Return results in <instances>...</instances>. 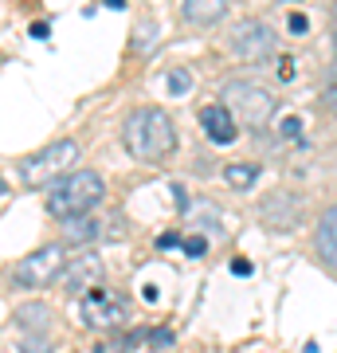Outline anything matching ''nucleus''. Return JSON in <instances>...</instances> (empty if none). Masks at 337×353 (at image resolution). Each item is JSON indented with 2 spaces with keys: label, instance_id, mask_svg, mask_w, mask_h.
Wrapping results in <instances>:
<instances>
[{
  "label": "nucleus",
  "instance_id": "1",
  "mask_svg": "<svg viewBox=\"0 0 337 353\" xmlns=\"http://www.w3.org/2000/svg\"><path fill=\"white\" fill-rule=\"evenodd\" d=\"M122 141L138 161H161L165 153H173L176 145V126L165 110L141 106V110H134L122 122Z\"/></svg>",
  "mask_w": 337,
  "mask_h": 353
},
{
  "label": "nucleus",
  "instance_id": "2",
  "mask_svg": "<svg viewBox=\"0 0 337 353\" xmlns=\"http://www.w3.org/2000/svg\"><path fill=\"white\" fill-rule=\"evenodd\" d=\"M102 176L94 169H79V173H67L59 176L55 185L48 189V212L55 220H71V216H87L94 204L102 201Z\"/></svg>",
  "mask_w": 337,
  "mask_h": 353
},
{
  "label": "nucleus",
  "instance_id": "3",
  "mask_svg": "<svg viewBox=\"0 0 337 353\" xmlns=\"http://www.w3.org/2000/svg\"><path fill=\"white\" fill-rule=\"evenodd\" d=\"M224 106L236 114L243 126L251 130H263L275 114V94L259 83H247V79H232L224 87Z\"/></svg>",
  "mask_w": 337,
  "mask_h": 353
},
{
  "label": "nucleus",
  "instance_id": "4",
  "mask_svg": "<svg viewBox=\"0 0 337 353\" xmlns=\"http://www.w3.org/2000/svg\"><path fill=\"white\" fill-rule=\"evenodd\" d=\"M79 161V141H55L48 150L32 153L24 165H20V176H24V185H48L51 176H63L71 165Z\"/></svg>",
  "mask_w": 337,
  "mask_h": 353
},
{
  "label": "nucleus",
  "instance_id": "5",
  "mask_svg": "<svg viewBox=\"0 0 337 353\" xmlns=\"http://www.w3.org/2000/svg\"><path fill=\"white\" fill-rule=\"evenodd\" d=\"M63 267H67L63 263V248L59 243H48V248L24 255V259L12 267V279L28 290H39V287H48V283H55V279L63 275Z\"/></svg>",
  "mask_w": 337,
  "mask_h": 353
},
{
  "label": "nucleus",
  "instance_id": "6",
  "mask_svg": "<svg viewBox=\"0 0 337 353\" xmlns=\"http://www.w3.org/2000/svg\"><path fill=\"white\" fill-rule=\"evenodd\" d=\"M278 51V36L259 20H243V24L232 32V55L243 59V63H263Z\"/></svg>",
  "mask_w": 337,
  "mask_h": 353
},
{
  "label": "nucleus",
  "instance_id": "7",
  "mask_svg": "<svg viewBox=\"0 0 337 353\" xmlns=\"http://www.w3.org/2000/svg\"><path fill=\"white\" fill-rule=\"evenodd\" d=\"M298 220H302V201L294 192L275 189L259 201V224L271 228V232H290Z\"/></svg>",
  "mask_w": 337,
  "mask_h": 353
},
{
  "label": "nucleus",
  "instance_id": "8",
  "mask_svg": "<svg viewBox=\"0 0 337 353\" xmlns=\"http://www.w3.org/2000/svg\"><path fill=\"white\" fill-rule=\"evenodd\" d=\"M83 318L94 330H114L125 322V303L118 294H106V290H87L83 294Z\"/></svg>",
  "mask_w": 337,
  "mask_h": 353
},
{
  "label": "nucleus",
  "instance_id": "9",
  "mask_svg": "<svg viewBox=\"0 0 337 353\" xmlns=\"http://www.w3.org/2000/svg\"><path fill=\"white\" fill-rule=\"evenodd\" d=\"M99 279H102V255L99 252H83L79 259H71V263L63 267L59 283L71 290V294H87Z\"/></svg>",
  "mask_w": 337,
  "mask_h": 353
},
{
  "label": "nucleus",
  "instance_id": "10",
  "mask_svg": "<svg viewBox=\"0 0 337 353\" xmlns=\"http://www.w3.org/2000/svg\"><path fill=\"white\" fill-rule=\"evenodd\" d=\"M196 118H200V126H204V134L216 141V145H227V141H236V130H239V118L227 106H200L196 110Z\"/></svg>",
  "mask_w": 337,
  "mask_h": 353
},
{
  "label": "nucleus",
  "instance_id": "11",
  "mask_svg": "<svg viewBox=\"0 0 337 353\" xmlns=\"http://www.w3.org/2000/svg\"><path fill=\"white\" fill-rule=\"evenodd\" d=\"M314 248H318V255H322V263H329L337 271V204H334V208H325L322 220H318Z\"/></svg>",
  "mask_w": 337,
  "mask_h": 353
},
{
  "label": "nucleus",
  "instance_id": "12",
  "mask_svg": "<svg viewBox=\"0 0 337 353\" xmlns=\"http://www.w3.org/2000/svg\"><path fill=\"white\" fill-rule=\"evenodd\" d=\"M181 12H185L188 24L212 28V24H220V20H224L227 0H181Z\"/></svg>",
  "mask_w": 337,
  "mask_h": 353
},
{
  "label": "nucleus",
  "instance_id": "13",
  "mask_svg": "<svg viewBox=\"0 0 337 353\" xmlns=\"http://www.w3.org/2000/svg\"><path fill=\"white\" fill-rule=\"evenodd\" d=\"M63 236H67V240H75V243H83V240H94V236H99V228L90 224L87 216H71V220H63Z\"/></svg>",
  "mask_w": 337,
  "mask_h": 353
},
{
  "label": "nucleus",
  "instance_id": "14",
  "mask_svg": "<svg viewBox=\"0 0 337 353\" xmlns=\"http://www.w3.org/2000/svg\"><path fill=\"white\" fill-rule=\"evenodd\" d=\"M16 322H24V326H32V330H48V322H51V310H48L43 303L20 306V310H16Z\"/></svg>",
  "mask_w": 337,
  "mask_h": 353
},
{
  "label": "nucleus",
  "instance_id": "15",
  "mask_svg": "<svg viewBox=\"0 0 337 353\" xmlns=\"http://www.w3.org/2000/svg\"><path fill=\"white\" fill-rule=\"evenodd\" d=\"M224 176H227V185H232V189H251V185H255V176H259V169H255V165H227Z\"/></svg>",
  "mask_w": 337,
  "mask_h": 353
},
{
  "label": "nucleus",
  "instance_id": "16",
  "mask_svg": "<svg viewBox=\"0 0 337 353\" xmlns=\"http://www.w3.org/2000/svg\"><path fill=\"white\" fill-rule=\"evenodd\" d=\"M51 350H55V341L48 338V330H28L20 338V353H51Z\"/></svg>",
  "mask_w": 337,
  "mask_h": 353
},
{
  "label": "nucleus",
  "instance_id": "17",
  "mask_svg": "<svg viewBox=\"0 0 337 353\" xmlns=\"http://www.w3.org/2000/svg\"><path fill=\"white\" fill-rule=\"evenodd\" d=\"M165 87H169V94H176V99H181V94H188V90H192V75H188L185 67H173V71L165 75Z\"/></svg>",
  "mask_w": 337,
  "mask_h": 353
},
{
  "label": "nucleus",
  "instance_id": "18",
  "mask_svg": "<svg viewBox=\"0 0 337 353\" xmlns=\"http://www.w3.org/2000/svg\"><path fill=\"white\" fill-rule=\"evenodd\" d=\"M173 330L169 326H157V330H150V345H157V350H165V345H173Z\"/></svg>",
  "mask_w": 337,
  "mask_h": 353
},
{
  "label": "nucleus",
  "instance_id": "19",
  "mask_svg": "<svg viewBox=\"0 0 337 353\" xmlns=\"http://www.w3.org/2000/svg\"><path fill=\"white\" fill-rule=\"evenodd\" d=\"M287 28L294 32V36H306V32H310V20H306L302 12H294V16H287Z\"/></svg>",
  "mask_w": 337,
  "mask_h": 353
},
{
  "label": "nucleus",
  "instance_id": "20",
  "mask_svg": "<svg viewBox=\"0 0 337 353\" xmlns=\"http://www.w3.org/2000/svg\"><path fill=\"white\" fill-rule=\"evenodd\" d=\"M157 248H161V252H169V248H185V240H181L176 232H165V236H157Z\"/></svg>",
  "mask_w": 337,
  "mask_h": 353
},
{
  "label": "nucleus",
  "instance_id": "21",
  "mask_svg": "<svg viewBox=\"0 0 337 353\" xmlns=\"http://www.w3.org/2000/svg\"><path fill=\"white\" fill-rule=\"evenodd\" d=\"M185 252H188V255H204V252H208V240H200V236H188V240H185Z\"/></svg>",
  "mask_w": 337,
  "mask_h": 353
},
{
  "label": "nucleus",
  "instance_id": "22",
  "mask_svg": "<svg viewBox=\"0 0 337 353\" xmlns=\"http://www.w3.org/2000/svg\"><path fill=\"white\" fill-rule=\"evenodd\" d=\"M232 275H236V279H251V259H243V255L232 259Z\"/></svg>",
  "mask_w": 337,
  "mask_h": 353
},
{
  "label": "nucleus",
  "instance_id": "23",
  "mask_svg": "<svg viewBox=\"0 0 337 353\" xmlns=\"http://www.w3.org/2000/svg\"><path fill=\"white\" fill-rule=\"evenodd\" d=\"M283 134H290V138L302 134V122H298V118H287V122H283Z\"/></svg>",
  "mask_w": 337,
  "mask_h": 353
},
{
  "label": "nucleus",
  "instance_id": "24",
  "mask_svg": "<svg viewBox=\"0 0 337 353\" xmlns=\"http://www.w3.org/2000/svg\"><path fill=\"white\" fill-rule=\"evenodd\" d=\"M48 36H51L48 24H32V39H48Z\"/></svg>",
  "mask_w": 337,
  "mask_h": 353
},
{
  "label": "nucleus",
  "instance_id": "25",
  "mask_svg": "<svg viewBox=\"0 0 337 353\" xmlns=\"http://www.w3.org/2000/svg\"><path fill=\"white\" fill-rule=\"evenodd\" d=\"M329 106L337 110V79H334V87H329Z\"/></svg>",
  "mask_w": 337,
  "mask_h": 353
},
{
  "label": "nucleus",
  "instance_id": "26",
  "mask_svg": "<svg viewBox=\"0 0 337 353\" xmlns=\"http://www.w3.org/2000/svg\"><path fill=\"white\" fill-rule=\"evenodd\" d=\"M106 8H125V0H102Z\"/></svg>",
  "mask_w": 337,
  "mask_h": 353
},
{
  "label": "nucleus",
  "instance_id": "27",
  "mask_svg": "<svg viewBox=\"0 0 337 353\" xmlns=\"http://www.w3.org/2000/svg\"><path fill=\"white\" fill-rule=\"evenodd\" d=\"M302 353H318V345H314V341H306V350H302Z\"/></svg>",
  "mask_w": 337,
  "mask_h": 353
},
{
  "label": "nucleus",
  "instance_id": "28",
  "mask_svg": "<svg viewBox=\"0 0 337 353\" xmlns=\"http://www.w3.org/2000/svg\"><path fill=\"white\" fill-rule=\"evenodd\" d=\"M334 43H337V24H334Z\"/></svg>",
  "mask_w": 337,
  "mask_h": 353
}]
</instances>
